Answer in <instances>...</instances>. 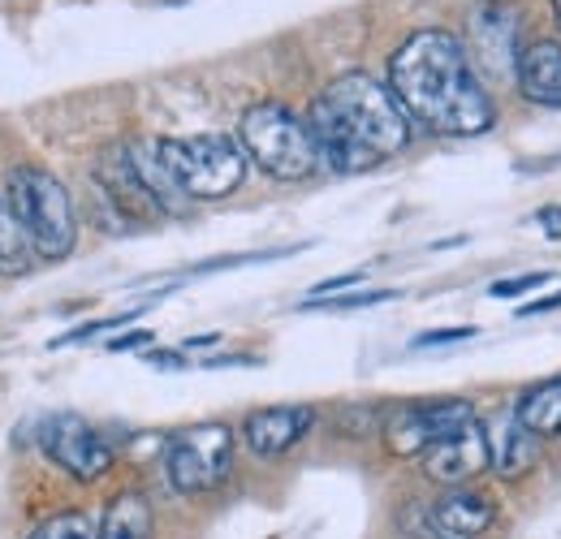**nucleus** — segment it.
<instances>
[{
  "label": "nucleus",
  "mask_w": 561,
  "mask_h": 539,
  "mask_svg": "<svg viewBox=\"0 0 561 539\" xmlns=\"http://www.w3.org/2000/svg\"><path fill=\"white\" fill-rule=\"evenodd\" d=\"M31 539H100V527L91 523V514L66 509V514H53Z\"/></svg>",
  "instance_id": "aec40b11"
},
{
  "label": "nucleus",
  "mask_w": 561,
  "mask_h": 539,
  "mask_svg": "<svg viewBox=\"0 0 561 539\" xmlns=\"http://www.w3.org/2000/svg\"><path fill=\"white\" fill-rule=\"evenodd\" d=\"M389 298H398L393 289H371V294H333V298H324V302H302V311H354V307H376V302H389Z\"/></svg>",
  "instance_id": "412c9836"
},
{
  "label": "nucleus",
  "mask_w": 561,
  "mask_h": 539,
  "mask_svg": "<svg viewBox=\"0 0 561 539\" xmlns=\"http://www.w3.org/2000/svg\"><path fill=\"white\" fill-rule=\"evenodd\" d=\"M311 427H316L311 405H264L242 418V445L255 458H280L294 445H302Z\"/></svg>",
  "instance_id": "f8f14e48"
},
{
  "label": "nucleus",
  "mask_w": 561,
  "mask_h": 539,
  "mask_svg": "<svg viewBox=\"0 0 561 539\" xmlns=\"http://www.w3.org/2000/svg\"><path fill=\"white\" fill-rule=\"evenodd\" d=\"M496 501L489 492L471 488H445V496H436L427 505V527L436 539H480L496 523Z\"/></svg>",
  "instance_id": "4468645a"
},
{
  "label": "nucleus",
  "mask_w": 561,
  "mask_h": 539,
  "mask_svg": "<svg viewBox=\"0 0 561 539\" xmlns=\"http://www.w3.org/2000/svg\"><path fill=\"white\" fill-rule=\"evenodd\" d=\"M151 367H186V349H147Z\"/></svg>",
  "instance_id": "a878e982"
},
{
  "label": "nucleus",
  "mask_w": 561,
  "mask_h": 539,
  "mask_svg": "<svg viewBox=\"0 0 561 539\" xmlns=\"http://www.w3.org/2000/svg\"><path fill=\"white\" fill-rule=\"evenodd\" d=\"M514 82L523 91V100L540 104V108H561V44L558 39H531L518 53Z\"/></svg>",
  "instance_id": "2eb2a0df"
},
{
  "label": "nucleus",
  "mask_w": 561,
  "mask_h": 539,
  "mask_svg": "<svg viewBox=\"0 0 561 539\" xmlns=\"http://www.w3.org/2000/svg\"><path fill=\"white\" fill-rule=\"evenodd\" d=\"M151 501L142 492H117L108 505H104V518H100V539H151Z\"/></svg>",
  "instance_id": "a211bd4d"
},
{
  "label": "nucleus",
  "mask_w": 561,
  "mask_h": 539,
  "mask_svg": "<svg viewBox=\"0 0 561 539\" xmlns=\"http://www.w3.org/2000/svg\"><path fill=\"white\" fill-rule=\"evenodd\" d=\"M536 225H540V233H545L549 242H561V203H545V207L536 211Z\"/></svg>",
  "instance_id": "393cba45"
},
{
  "label": "nucleus",
  "mask_w": 561,
  "mask_h": 539,
  "mask_svg": "<svg viewBox=\"0 0 561 539\" xmlns=\"http://www.w3.org/2000/svg\"><path fill=\"white\" fill-rule=\"evenodd\" d=\"M480 423L467 398H436V402H407L385 418V449L393 458H423L432 445L449 440L454 432Z\"/></svg>",
  "instance_id": "0eeeda50"
},
{
  "label": "nucleus",
  "mask_w": 561,
  "mask_h": 539,
  "mask_svg": "<svg viewBox=\"0 0 561 539\" xmlns=\"http://www.w3.org/2000/svg\"><path fill=\"white\" fill-rule=\"evenodd\" d=\"M484 436H489L492 474H496L501 483H518V479H527V474L540 467V458H545V440L531 436V432L518 423L514 405L492 414L489 423H484Z\"/></svg>",
  "instance_id": "ddd939ff"
},
{
  "label": "nucleus",
  "mask_w": 561,
  "mask_h": 539,
  "mask_svg": "<svg viewBox=\"0 0 561 539\" xmlns=\"http://www.w3.org/2000/svg\"><path fill=\"white\" fill-rule=\"evenodd\" d=\"M389 91L423 135L476 138L489 135L496 122V108L467 44L440 26L415 31L389 57Z\"/></svg>",
  "instance_id": "f257e3e1"
},
{
  "label": "nucleus",
  "mask_w": 561,
  "mask_h": 539,
  "mask_svg": "<svg viewBox=\"0 0 561 539\" xmlns=\"http://www.w3.org/2000/svg\"><path fill=\"white\" fill-rule=\"evenodd\" d=\"M31 260H35V251L26 242V229H22L9 195L0 191V272H26Z\"/></svg>",
  "instance_id": "6ab92c4d"
},
{
  "label": "nucleus",
  "mask_w": 561,
  "mask_h": 539,
  "mask_svg": "<svg viewBox=\"0 0 561 539\" xmlns=\"http://www.w3.org/2000/svg\"><path fill=\"white\" fill-rule=\"evenodd\" d=\"M476 337V329H432V333H420L411 341V349H432V345H454V341Z\"/></svg>",
  "instance_id": "b1692460"
},
{
  "label": "nucleus",
  "mask_w": 561,
  "mask_h": 539,
  "mask_svg": "<svg viewBox=\"0 0 561 539\" xmlns=\"http://www.w3.org/2000/svg\"><path fill=\"white\" fill-rule=\"evenodd\" d=\"M518 423L540 436V440H558L561 436V376H549L531 389H523V398L514 402Z\"/></svg>",
  "instance_id": "dca6fc26"
},
{
  "label": "nucleus",
  "mask_w": 561,
  "mask_h": 539,
  "mask_svg": "<svg viewBox=\"0 0 561 539\" xmlns=\"http://www.w3.org/2000/svg\"><path fill=\"white\" fill-rule=\"evenodd\" d=\"M4 195L13 203L26 242L35 251V260H66L78 242V216H73L70 191L39 164H13L4 177Z\"/></svg>",
  "instance_id": "20e7f679"
},
{
  "label": "nucleus",
  "mask_w": 561,
  "mask_h": 539,
  "mask_svg": "<svg viewBox=\"0 0 561 539\" xmlns=\"http://www.w3.org/2000/svg\"><path fill=\"white\" fill-rule=\"evenodd\" d=\"M518 31H523V13L510 4V0H484L476 4L471 13V35H467V53L476 69H489V73H514L518 69Z\"/></svg>",
  "instance_id": "9d476101"
},
{
  "label": "nucleus",
  "mask_w": 561,
  "mask_h": 539,
  "mask_svg": "<svg viewBox=\"0 0 561 539\" xmlns=\"http://www.w3.org/2000/svg\"><path fill=\"white\" fill-rule=\"evenodd\" d=\"M358 280H363V272H346V276L320 280V285H316V298H324V294H337V289H346V285H358Z\"/></svg>",
  "instance_id": "bb28decb"
},
{
  "label": "nucleus",
  "mask_w": 561,
  "mask_h": 539,
  "mask_svg": "<svg viewBox=\"0 0 561 539\" xmlns=\"http://www.w3.org/2000/svg\"><path fill=\"white\" fill-rule=\"evenodd\" d=\"M233 471V427L229 423H191L164 440V474L182 496H204Z\"/></svg>",
  "instance_id": "423d86ee"
},
{
  "label": "nucleus",
  "mask_w": 561,
  "mask_h": 539,
  "mask_svg": "<svg viewBox=\"0 0 561 539\" xmlns=\"http://www.w3.org/2000/svg\"><path fill=\"white\" fill-rule=\"evenodd\" d=\"M39 449L48 454L53 467H61L78 483L104 479L117 462V449L100 436V427H91L82 414H70V410L48 414L39 423Z\"/></svg>",
  "instance_id": "6e6552de"
},
{
  "label": "nucleus",
  "mask_w": 561,
  "mask_h": 539,
  "mask_svg": "<svg viewBox=\"0 0 561 539\" xmlns=\"http://www.w3.org/2000/svg\"><path fill=\"white\" fill-rule=\"evenodd\" d=\"M135 316H139V311H126V316H104V320H95V324H82V329L66 333V337L53 341V345H73V341H87V337H95V333H108V329H126Z\"/></svg>",
  "instance_id": "5701e85b"
},
{
  "label": "nucleus",
  "mask_w": 561,
  "mask_h": 539,
  "mask_svg": "<svg viewBox=\"0 0 561 539\" xmlns=\"http://www.w3.org/2000/svg\"><path fill=\"white\" fill-rule=\"evenodd\" d=\"M91 177H95L100 195H104V203L117 211L122 225H151V220L164 216L160 203H156V195L147 191V182L139 177L135 160H130V142H113V147H104V151L95 156V164H91Z\"/></svg>",
  "instance_id": "1a4fd4ad"
},
{
  "label": "nucleus",
  "mask_w": 561,
  "mask_h": 539,
  "mask_svg": "<svg viewBox=\"0 0 561 539\" xmlns=\"http://www.w3.org/2000/svg\"><path fill=\"white\" fill-rule=\"evenodd\" d=\"M420 467H423V479H432L440 488H471L476 479H484L492 471L484 423H471V427L454 432L449 440L432 445L420 458Z\"/></svg>",
  "instance_id": "9b49d317"
},
{
  "label": "nucleus",
  "mask_w": 561,
  "mask_h": 539,
  "mask_svg": "<svg viewBox=\"0 0 561 539\" xmlns=\"http://www.w3.org/2000/svg\"><path fill=\"white\" fill-rule=\"evenodd\" d=\"M130 160H135V169H139V177L147 182V191L156 195L160 203V211L164 216H182L191 199L178 191V182H173V173L164 169V160H160V147H156V138H139V142H130Z\"/></svg>",
  "instance_id": "f3484780"
},
{
  "label": "nucleus",
  "mask_w": 561,
  "mask_h": 539,
  "mask_svg": "<svg viewBox=\"0 0 561 539\" xmlns=\"http://www.w3.org/2000/svg\"><path fill=\"white\" fill-rule=\"evenodd\" d=\"M151 337H156V333H126V337H117V341H108V349H117V354H122V349H139V345H151Z\"/></svg>",
  "instance_id": "c85d7f7f"
},
{
  "label": "nucleus",
  "mask_w": 561,
  "mask_h": 539,
  "mask_svg": "<svg viewBox=\"0 0 561 539\" xmlns=\"http://www.w3.org/2000/svg\"><path fill=\"white\" fill-rule=\"evenodd\" d=\"M164 169L173 173L178 191L191 203L229 199L247 182V151L238 135H186V138H156Z\"/></svg>",
  "instance_id": "39448f33"
},
{
  "label": "nucleus",
  "mask_w": 561,
  "mask_h": 539,
  "mask_svg": "<svg viewBox=\"0 0 561 539\" xmlns=\"http://www.w3.org/2000/svg\"><path fill=\"white\" fill-rule=\"evenodd\" d=\"M553 13H558V26H561V0H553Z\"/></svg>",
  "instance_id": "c756f323"
},
{
  "label": "nucleus",
  "mask_w": 561,
  "mask_h": 539,
  "mask_svg": "<svg viewBox=\"0 0 561 539\" xmlns=\"http://www.w3.org/2000/svg\"><path fill=\"white\" fill-rule=\"evenodd\" d=\"M238 142H242L247 160L273 182H307L324 169L311 122L298 117L294 108H285L280 100L251 104L238 122Z\"/></svg>",
  "instance_id": "7ed1b4c3"
},
{
  "label": "nucleus",
  "mask_w": 561,
  "mask_h": 539,
  "mask_svg": "<svg viewBox=\"0 0 561 539\" xmlns=\"http://www.w3.org/2000/svg\"><path fill=\"white\" fill-rule=\"evenodd\" d=\"M545 311H561V294H549V298H536V302L518 307V316H545Z\"/></svg>",
  "instance_id": "cd10ccee"
},
{
  "label": "nucleus",
  "mask_w": 561,
  "mask_h": 539,
  "mask_svg": "<svg viewBox=\"0 0 561 539\" xmlns=\"http://www.w3.org/2000/svg\"><path fill=\"white\" fill-rule=\"evenodd\" d=\"M311 135L320 147V164L333 173H367L411 147V117L389 91V82H376L371 73H342L333 78L311 113Z\"/></svg>",
  "instance_id": "f03ea898"
},
{
  "label": "nucleus",
  "mask_w": 561,
  "mask_h": 539,
  "mask_svg": "<svg viewBox=\"0 0 561 539\" xmlns=\"http://www.w3.org/2000/svg\"><path fill=\"white\" fill-rule=\"evenodd\" d=\"M549 280V272H527V276H510V280H492L489 294L492 298H505V302H514V298H523V294H531V289H540Z\"/></svg>",
  "instance_id": "4be33fe9"
},
{
  "label": "nucleus",
  "mask_w": 561,
  "mask_h": 539,
  "mask_svg": "<svg viewBox=\"0 0 561 539\" xmlns=\"http://www.w3.org/2000/svg\"><path fill=\"white\" fill-rule=\"evenodd\" d=\"M169 4H178V0H169Z\"/></svg>",
  "instance_id": "7c9ffc66"
}]
</instances>
